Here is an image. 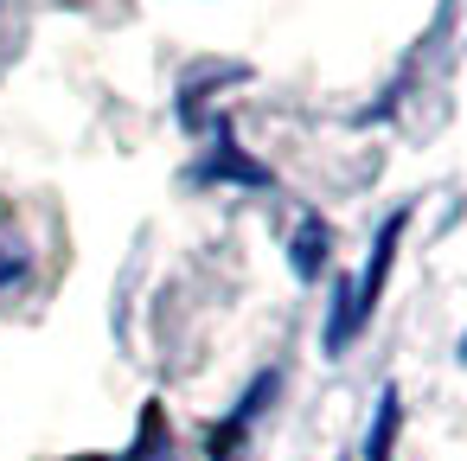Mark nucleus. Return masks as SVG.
I'll use <instances>...</instances> for the list:
<instances>
[{
    "label": "nucleus",
    "instance_id": "obj_1",
    "mask_svg": "<svg viewBox=\"0 0 467 461\" xmlns=\"http://www.w3.org/2000/svg\"><path fill=\"white\" fill-rule=\"evenodd\" d=\"M403 231H410V205H397V212L384 218V231H378V244H371L365 269L352 276V301H358V314H365V320H371V308H378V295H384V282H390V263H397Z\"/></svg>",
    "mask_w": 467,
    "mask_h": 461
},
{
    "label": "nucleus",
    "instance_id": "obj_4",
    "mask_svg": "<svg viewBox=\"0 0 467 461\" xmlns=\"http://www.w3.org/2000/svg\"><path fill=\"white\" fill-rule=\"evenodd\" d=\"M397 423H403V397H397V384H384V391H378V403H371L365 461H390V448H397Z\"/></svg>",
    "mask_w": 467,
    "mask_h": 461
},
{
    "label": "nucleus",
    "instance_id": "obj_5",
    "mask_svg": "<svg viewBox=\"0 0 467 461\" xmlns=\"http://www.w3.org/2000/svg\"><path fill=\"white\" fill-rule=\"evenodd\" d=\"M320 269H327V225H320V218H307V225L295 231V276H301V282H314Z\"/></svg>",
    "mask_w": 467,
    "mask_h": 461
},
{
    "label": "nucleus",
    "instance_id": "obj_7",
    "mask_svg": "<svg viewBox=\"0 0 467 461\" xmlns=\"http://www.w3.org/2000/svg\"><path fill=\"white\" fill-rule=\"evenodd\" d=\"M454 359H461V365H467V333H461V346H454Z\"/></svg>",
    "mask_w": 467,
    "mask_h": 461
},
{
    "label": "nucleus",
    "instance_id": "obj_6",
    "mask_svg": "<svg viewBox=\"0 0 467 461\" xmlns=\"http://www.w3.org/2000/svg\"><path fill=\"white\" fill-rule=\"evenodd\" d=\"M26 269V257H20V244H0V282H14Z\"/></svg>",
    "mask_w": 467,
    "mask_h": 461
},
{
    "label": "nucleus",
    "instance_id": "obj_2",
    "mask_svg": "<svg viewBox=\"0 0 467 461\" xmlns=\"http://www.w3.org/2000/svg\"><path fill=\"white\" fill-rule=\"evenodd\" d=\"M192 180L199 186H269V167H256L244 148H237V135H231V122H218V141H212V154L192 167Z\"/></svg>",
    "mask_w": 467,
    "mask_h": 461
},
{
    "label": "nucleus",
    "instance_id": "obj_3",
    "mask_svg": "<svg viewBox=\"0 0 467 461\" xmlns=\"http://www.w3.org/2000/svg\"><path fill=\"white\" fill-rule=\"evenodd\" d=\"M275 397V372H263L244 397H237V410L224 416V429H212V461H237V442L250 435V423H256V410Z\"/></svg>",
    "mask_w": 467,
    "mask_h": 461
}]
</instances>
